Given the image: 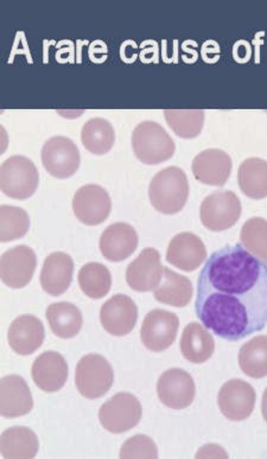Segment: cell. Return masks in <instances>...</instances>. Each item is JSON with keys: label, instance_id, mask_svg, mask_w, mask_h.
<instances>
[{"label": "cell", "instance_id": "1", "mask_svg": "<svg viewBox=\"0 0 267 459\" xmlns=\"http://www.w3.org/2000/svg\"><path fill=\"white\" fill-rule=\"evenodd\" d=\"M195 311L202 325L237 342L267 325V265L243 245L214 252L199 275Z\"/></svg>", "mask_w": 267, "mask_h": 459}, {"label": "cell", "instance_id": "2", "mask_svg": "<svg viewBox=\"0 0 267 459\" xmlns=\"http://www.w3.org/2000/svg\"><path fill=\"white\" fill-rule=\"evenodd\" d=\"M149 197L157 212L164 215L177 214L185 208L189 197L185 172L177 167L160 170L150 183Z\"/></svg>", "mask_w": 267, "mask_h": 459}, {"label": "cell", "instance_id": "3", "mask_svg": "<svg viewBox=\"0 0 267 459\" xmlns=\"http://www.w3.org/2000/svg\"><path fill=\"white\" fill-rule=\"evenodd\" d=\"M135 157L144 164L156 165L173 158L175 143L169 134L156 121H142L133 134Z\"/></svg>", "mask_w": 267, "mask_h": 459}, {"label": "cell", "instance_id": "4", "mask_svg": "<svg viewBox=\"0 0 267 459\" xmlns=\"http://www.w3.org/2000/svg\"><path fill=\"white\" fill-rule=\"evenodd\" d=\"M39 174L34 161L16 154L7 158L0 169V188L7 197L27 200L39 188Z\"/></svg>", "mask_w": 267, "mask_h": 459}, {"label": "cell", "instance_id": "5", "mask_svg": "<svg viewBox=\"0 0 267 459\" xmlns=\"http://www.w3.org/2000/svg\"><path fill=\"white\" fill-rule=\"evenodd\" d=\"M115 373L111 363L99 354L83 356L76 367L75 385L87 399L101 398L112 388Z\"/></svg>", "mask_w": 267, "mask_h": 459}, {"label": "cell", "instance_id": "6", "mask_svg": "<svg viewBox=\"0 0 267 459\" xmlns=\"http://www.w3.org/2000/svg\"><path fill=\"white\" fill-rule=\"evenodd\" d=\"M142 407L137 396L131 393H118L108 400L99 411V420L108 432L125 433L139 424Z\"/></svg>", "mask_w": 267, "mask_h": 459}, {"label": "cell", "instance_id": "7", "mask_svg": "<svg viewBox=\"0 0 267 459\" xmlns=\"http://www.w3.org/2000/svg\"><path fill=\"white\" fill-rule=\"evenodd\" d=\"M241 202L233 192H214L204 198L200 209L202 225L211 231L232 229L241 216Z\"/></svg>", "mask_w": 267, "mask_h": 459}, {"label": "cell", "instance_id": "8", "mask_svg": "<svg viewBox=\"0 0 267 459\" xmlns=\"http://www.w3.org/2000/svg\"><path fill=\"white\" fill-rule=\"evenodd\" d=\"M42 163L55 178H69L79 170L80 152L75 143L64 135H55L42 149Z\"/></svg>", "mask_w": 267, "mask_h": 459}, {"label": "cell", "instance_id": "9", "mask_svg": "<svg viewBox=\"0 0 267 459\" xmlns=\"http://www.w3.org/2000/svg\"><path fill=\"white\" fill-rule=\"evenodd\" d=\"M178 326L179 319L177 315L157 308L149 312L142 322V342L151 351H167L177 340Z\"/></svg>", "mask_w": 267, "mask_h": 459}, {"label": "cell", "instance_id": "10", "mask_svg": "<svg viewBox=\"0 0 267 459\" xmlns=\"http://www.w3.org/2000/svg\"><path fill=\"white\" fill-rule=\"evenodd\" d=\"M38 258L34 249L25 245L7 249L0 260V277L11 289H23L34 277Z\"/></svg>", "mask_w": 267, "mask_h": 459}, {"label": "cell", "instance_id": "11", "mask_svg": "<svg viewBox=\"0 0 267 459\" xmlns=\"http://www.w3.org/2000/svg\"><path fill=\"white\" fill-rule=\"evenodd\" d=\"M111 197L100 186H83L73 198V211L83 225H101L111 214Z\"/></svg>", "mask_w": 267, "mask_h": 459}, {"label": "cell", "instance_id": "12", "mask_svg": "<svg viewBox=\"0 0 267 459\" xmlns=\"http://www.w3.org/2000/svg\"><path fill=\"white\" fill-rule=\"evenodd\" d=\"M254 388L246 381L233 379L222 385L218 396V405L223 416L232 421L246 420L255 406Z\"/></svg>", "mask_w": 267, "mask_h": 459}, {"label": "cell", "instance_id": "13", "mask_svg": "<svg viewBox=\"0 0 267 459\" xmlns=\"http://www.w3.org/2000/svg\"><path fill=\"white\" fill-rule=\"evenodd\" d=\"M157 393L163 405L178 411L192 405L195 399L196 387L189 373L173 368L160 376L157 383Z\"/></svg>", "mask_w": 267, "mask_h": 459}, {"label": "cell", "instance_id": "14", "mask_svg": "<svg viewBox=\"0 0 267 459\" xmlns=\"http://www.w3.org/2000/svg\"><path fill=\"white\" fill-rule=\"evenodd\" d=\"M164 267L160 264L159 252L155 248L142 249L141 255L130 264L126 271V281L134 291H155L162 281Z\"/></svg>", "mask_w": 267, "mask_h": 459}, {"label": "cell", "instance_id": "15", "mask_svg": "<svg viewBox=\"0 0 267 459\" xmlns=\"http://www.w3.org/2000/svg\"><path fill=\"white\" fill-rule=\"evenodd\" d=\"M138 321V307L129 296L116 295L104 304L100 311L102 328L113 336H126Z\"/></svg>", "mask_w": 267, "mask_h": 459}, {"label": "cell", "instance_id": "16", "mask_svg": "<svg viewBox=\"0 0 267 459\" xmlns=\"http://www.w3.org/2000/svg\"><path fill=\"white\" fill-rule=\"evenodd\" d=\"M232 158L219 149H208L197 154L193 160V174L197 181L206 186H222L232 172Z\"/></svg>", "mask_w": 267, "mask_h": 459}, {"label": "cell", "instance_id": "17", "mask_svg": "<svg viewBox=\"0 0 267 459\" xmlns=\"http://www.w3.org/2000/svg\"><path fill=\"white\" fill-rule=\"evenodd\" d=\"M34 407V399L27 381L20 376L4 377L0 383V413L4 418L27 416Z\"/></svg>", "mask_w": 267, "mask_h": 459}, {"label": "cell", "instance_id": "18", "mask_svg": "<svg viewBox=\"0 0 267 459\" xmlns=\"http://www.w3.org/2000/svg\"><path fill=\"white\" fill-rule=\"evenodd\" d=\"M207 259L203 241L193 233H179L170 241L167 262L185 272H193Z\"/></svg>", "mask_w": 267, "mask_h": 459}, {"label": "cell", "instance_id": "19", "mask_svg": "<svg viewBox=\"0 0 267 459\" xmlns=\"http://www.w3.org/2000/svg\"><path fill=\"white\" fill-rule=\"evenodd\" d=\"M45 336L43 323L35 316L23 315L11 323L7 341L16 354L29 356L42 347Z\"/></svg>", "mask_w": 267, "mask_h": 459}, {"label": "cell", "instance_id": "20", "mask_svg": "<svg viewBox=\"0 0 267 459\" xmlns=\"http://www.w3.org/2000/svg\"><path fill=\"white\" fill-rule=\"evenodd\" d=\"M138 242V234L133 226L124 222L113 223L101 235V255L108 262H124L134 255Z\"/></svg>", "mask_w": 267, "mask_h": 459}, {"label": "cell", "instance_id": "21", "mask_svg": "<svg viewBox=\"0 0 267 459\" xmlns=\"http://www.w3.org/2000/svg\"><path fill=\"white\" fill-rule=\"evenodd\" d=\"M32 380L39 389L55 393L65 387L68 380V363L56 351H46L32 365Z\"/></svg>", "mask_w": 267, "mask_h": 459}, {"label": "cell", "instance_id": "22", "mask_svg": "<svg viewBox=\"0 0 267 459\" xmlns=\"http://www.w3.org/2000/svg\"><path fill=\"white\" fill-rule=\"evenodd\" d=\"M74 262L67 253L55 252L47 256L41 272V286L47 295L57 297L72 284Z\"/></svg>", "mask_w": 267, "mask_h": 459}, {"label": "cell", "instance_id": "23", "mask_svg": "<svg viewBox=\"0 0 267 459\" xmlns=\"http://www.w3.org/2000/svg\"><path fill=\"white\" fill-rule=\"evenodd\" d=\"M182 355L189 362L201 365L213 356L215 351L214 337L206 326L193 322L183 330L181 344Z\"/></svg>", "mask_w": 267, "mask_h": 459}, {"label": "cell", "instance_id": "24", "mask_svg": "<svg viewBox=\"0 0 267 459\" xmlns=\"http://www.w3.org/2000/svg\"><path fill=\"white\" fill-rule=\"evenodd\" d=\"M51 332L60 339H73L82 328V314L74 304L61 302L51 304L46 311Z\"/></svg>", "mask_w": 267, "mask_h": 459}, {"label": "cell", "instance_id": "25", "mask_svg": "<svg viewBox=\"0 0 267 459\" xmlns=\"http://www.w3.org/2000/svg\"><path fill=\"white\" fill-rule=\"evenodd\" d=\"M193 284L188 278L164 267V275L159 288L153 291L157 302L175 307L188 306L193 299Z\"/></svg>", "mask_w": 267, "mask_h": 459}, {"label": "cell", "instance_id": "26", "mask_svg": "<svg viewBox=\"0 0 267 459\" xmlns=\"http://www.w3.org/2000/svg\"><path fill=\"white\" fill-rule=\"evenodd\" d=\"M39 450L36 433L24 426H14L2 433L0 453L4 458H35Z\"/></svg>", "mask_w": 267, "mask_h": 459}, {"label": "cell", "instance_id": "27", "mask_svg": "<svg viewBox=\"0 0 267 459\" xmlns=\"http://www.w3.org/2000/svg\"><path fill=\"white\" fill-rule=\"evenodd\" d=\"M237 182L241 192L254 200L267 197V161L262 158H248L240 165Z\"/></svg>", "mask_w": 267, "mask_h": 459}, {"label": "cell", "instance_id": "28", "mask_svg": "<svg viewBox=\"0 0 267 459\" xmlns=\"http://www.w3.org/2000/svg\"><path fill=\"white\" fill-rule=\"evenodd\" d=\"M82 142L87 152L101 156L111 152L115 145V128L104 117H93L83 125Z\"/></svg>", "mask_w": 267, "mask_h": 459}, {"label": "cell", "instance_id": "29", "mask_svg": "<svg viewBox=\"0 0 267 459\" xmlns=\"http://www.w3.org/2000/svg\"><path fill=\"white\" fill-rule=\"evenodd\" d=\"M239 366L252 379L267 377V336L254 337L241 347Z\"/></svg>", "mask_w": 267, "mask_h": 459}, {"label": "cell", "instance_id": "30", "mask_svg": "<svg viewBox=\"0 0 267 459\" xmlns=\"http://www.w3.org/2000/svg\"><path fill=\"white\" fill-rule=\"evenodd\" d=\"M79 285L91 299H101L109 292L112 277L108 268L99 263L86 264L79 272Z\"/></svg>", "mask_w": 267, "mask_h": 459}, {"label": "cell", "instance_id": "31", "mask_svg": "<svg viewBox=\"0 0 267 459\" xmlns=\"http://www.w3.org/2000/svg\"><path fill=\"white\" fill-rule=\"evenodd\" d=\"M164 116L171 130L179 138H196L202 131L204 124L202 109H167Z\"/></svg>", "mask_w": 267, "mask_h": 459}, {"label": "cell", "instance_id": "32", "mask_svg": "<svg viewBox=\"0 0 267 459\" xmlns=\"http://www.w3.org/2000/svg\"><path fill=\"white\" fill-rule=\"evenodd\" d=\"M30 230V218L24 209L13 205L0 208V240L10 242L27 235Z\"/></svg>", "mask_w": 267, "mask_h": 459}, {"label": "cell", "instance_id": "33", "mask_svg": "<svg viewBox=\"0 0 267 459\" xmlns=\"http://www.w3.org/2000/svg\"><path fill=\"white\" fill-rule=\"evenodd\" d=\"M241 245L267 265V221L252 218L245 222L240 234Z\"/></svg>", "mask_w": 267, "mask_h": 459}, {"label": "cell", "instance_id": "34", "mask_svg": "<svg viewBox=\"0 0 267 459\" xmlns=\"http://www.w3.org/2000/svg\"><path fill=\"white\" fill-rule=\"evenodd\" d=\"M120 458H159V449L150 437L137 435L124 444Z\"/></svg>", "mask_w": 267, "mask_h": 459}, {"label": "cell", "instance_id": "35", "mask_svg": "<svg viewBox=\"0 0 267 459\" xmlns=\"http://www.w3.org/2000/svg\"><path fill=\"white\" fill-rule=\"evenodd\" d=\"M262 412L263 417H264V420L267 422V388L265 389L264 395H263Z\"/></svg>", "mask_w": 267, "mask_h": 459}]
</instances>
